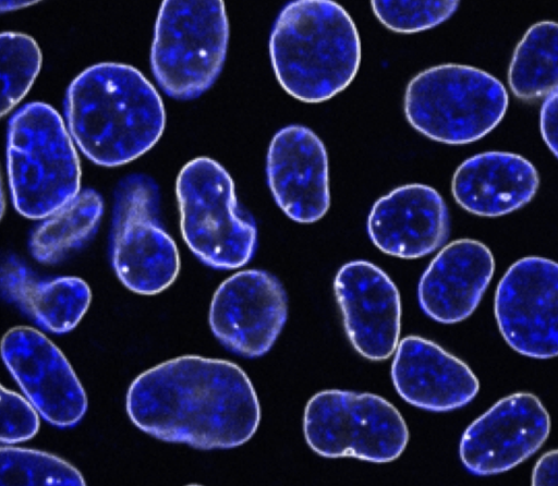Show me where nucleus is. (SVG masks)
Returning <instances> with one entry per match:
<instances>
[{
	"mask_svg": "<svg viewBox=\"0 0 558 486\" xmlns=\"http://www.w3.org/2000/svg\"><path fill=\"white\" fill-rule=\"evenodd\" d=\"M7 171L13 206L26 218H48L78 195V156L48 104H26L11 117Z\"/></svg>",
	"mask_w": 558,
	"mask_h": 486,
	"instance_id": "20e7f679",
	"label": "nucleus"
},
{
	"mask_svg": "<svg viewBox=\"0 0 558 486\" xmlns=\"http://www.w3.org/2000/svg\"><path fill=\"white\" fill-rule=\"evenodd\" d=\"M158 199L144 174L126 177L114 193L112 266L122 284L142 295L162 292L180 271L178 247L157 220Z\"/></svg>",
	"mask_w": 558,
	"mask_h": 486,
	"instance_id": "1a4fd4ad",
	"label": "nucleus"
},
{
	"mask_svg": "<svg viewBox=\"0 0 558 486\" xmlns=\"http://www.w3.org/2000/svg\"><path fill=\"white\" fill-rule=\"evenodd\" d=\"M104 210L100 195L84 190L49 216L32 234L29 248L39 263L50 264L85 242L97 229Z\"/></svg>",
	"mask_w": 558,
	"mask_h": 486,
	"instance_id": "4be33fe9",
	"label": "nucleus"
},
{
	"mask_svg": "<svg viewBox=\"0 0 558 486\" xmlns=\"http://www.w3.org/2000/svg\"><path fill=\"white\" fill-rule=\"evenodd\" d=\"M333 291L354 350L369 361L391 356L399 343L401 301L389 276L367 260H352L338 270Z\"/></svg>",
	"mask_w": 558,
	"mask_h": 486,
	"instance_id": "4468645a",
	"label": "nucleus"
},
{
	"mask_svg": "<svg viewBox=\"0 0 558 486\" xmlns=\"http://www.w3.org/2000/svg\"><path fill=\"white\" fill-rule=\"evenodd\" d=\"M1 293L53 333L74 329L92 301L90 289L83 279L66 276L40 281L13 257L2 264Z\"/></svg>",
	"mask_w": 558,
	"mask_h": 486,
	"instance_id": "aec40b11",
	"label": "nucleus"
},
{
	"mask_svg": "<svg viewBox=\"0 0 558 486\" xmlns=\"http://www.w3.org/2000/svg\"><path fill=\"white\" fill-rule=\"evenodd\" d=\"M288 316L281 282L259 269L241 270L217 288L209 307V326L231 352L244 357L266 354Z\"/></svg>",
	"mask_w": 558,
	"mask_h": 486,
	"instance_id": "9b49d317",
	"label": "nucleus"
},
{
	"mask_svg": "<svg viewBox=\"0 0 558 486\" xmlns=\"http://www.w3.org/2000/svg\"><path fill=\"white\" fill-rule=\"evenodd\" d=\"M550 432V417L531 392H515L498 400L464 430L459 453L475 475L511 470L534 454Z\"/></svg>",
	"mask_w": 558,
	"mask_h": 486,
	"instance_id": "ddd939ff",
	"label": "nucleus"
},
{
	"mask_svg": "<svg viewBox=\"0 0 558 486\" xmlns=\"http://www.w3.org/2000/svg\"><path fill=\"white\" fill-rule=\"evenodd\" d=\"M1 486H84L81 472L68 461L36 449L2 445Z\"/></svg>",
	"mask_w": 558,
	"mask_h": 486,
	"instance_id": "5701e85b",
	"label": "nucleus"
},
{
	"mask_svg": "<svg viewBox=\"0 0 558 486\" xmlns=\"http://www.w3.org/2000/svg\"><path fill=\"white\" fill-rule=\"evenodd\" d=\"M2 360L38 413L51 425H76L87 410L85 390L72 366L40 331L16 326L1 341Z\"/></svg>",
	"mask_w": 558,
	"mask_h": 486,
	"instance_id": "f8f14e48",
	"label": "nucleus"
},
{
	"mask_svg": "<svg viewBox=\"0 0 558 486\" xmlns=\"http://www.w3.org/2000/svg\"><path fill=\"white\" fill-rule=\"evenodd\" d=\"M508 84L523 101L546 97L558 87V23L538 22L525 32L513 51Z\"/></svg>",
	"mask_w": 558,
	"mask_h": 486,
	"instance_id": "412c9836",
	"label": "nucleus"
},
{
	"mask_svg": "<svg viewBox=\"0 0 558 486\" xmlns=\"http://www.w3.org/2000/svg\"><path fill=\"white\" fill-rule=\"evenodd\" d=\"M531 483L534 486H558V449L539 457L533 467Z\"/></svg>",
	"mask_w": 558,
	"mask_h": 486,
	"instance_id": "cd10ccee",
	"label": "nucleus"
},
{
	"mask_svg": "<svg viewBox=\"0 0 558 486\" xmlns=\"http://www.w3.org/2000/svg\"><path fill=\"white\" fill-rule=\"evenodd\" d=\"M2 445H14L33 438L39 429L36 408L29 400L1 385Z\"/></svg>",
	"mask_w": 558,
	"mask_h": 486,
	"instance_id": "a878e982",
	"label": "nucleus"
},
{
	"mask_svg": "<svg viewBox=\"0 0 558 486\" xmlns=\"http://www.w3.org/2000/svg\"><path fill=\"white\" fill-rule=\"evenodd\" d=\"M390 373L398 394L426 411L462 408L480 390L477 377L462 360L418 336L399 341Z\"/></svg>",
	"mask_w": 558,
	"mask_h": 486,
	"instance_id": "f3484780",
	"label": "nucleus"
},
{
	"mask_svg": "<svg viewBox=\"0 0 558 486\" xmlns=\"http://www.w3.org/2000/svg\"><path fill=\"white\" fill-rule=\"evenodd\" d=\"M303 433L324 458L351 457L386 463L404 451L409 430L397 408L369 392L323 390L306 403Z\"/></svg>",
	"mask_w": 558,
	"mask_h": 486,
	"instance_id": "6e6552de",
	"label": "nucleus"
},
{
	"mask_svg": "<svg viewBox=\"0 0 558 486\" xmlns=\"http://www.w3.org/2000/svg\"><path fill=\"white\" fill-rule=\"evenodd\" d=\"M376 19L388 29L413 34L433 28L448 20L458 1H372Z\"/></svg>",
	"mask_w": 558,
	"mask_h": 486,
	"instance_id": "393cba45",
	"label": "nucleus"
},
{
	"mask_svg": "<svg viewBox=\"0 0 558 486\" xmlns=\"http://www.w3.org/2000/svg\"><path fill=\"white\" fill-rule=\"evenodd\" d=\"M1 50V116L10 112L32 87L41 66L35 39L23 33L3 32Z\"/></svg>",
	"mask_w": 558,
	"mask_h": 486,
	"instance_id": "b1692460",
	"label": "nucleus"
},
{
	"mask_svg": "<svg viewBox=\"0 0 558 486\" xmlns=\"http://www.w3.org/2000/svg\"><path fill=\"white\" fill-rule=\"evenodd\" d=\"M539 178L524 157L486 151L464 160L454 171L451 192L457 204L480 217H499L527 204Z\"/></svg>",
	"mask_w": 558,
	"mask_h": 486,
	"instance_id": "6ab92c4d",
	"label": "nucleus"
},
{
	"mask_svg": "<svg viewBox=\"0 0 558 486\" xmlns=\"http://www.w3.org/2000/svg\"><path fill=\"white\" fill-rule=\"evenodd\" d=\"M70 134L81 151L104 167L125 165L162 135L166 112L151 83L134 66L102 62L80 73L65 96Z\"/></svg>",
	"mask_w": 558,
	"mask_h": 486,
	"instance_id": "f03ea898",
	"label": "nucleus"
},
{
	"mask_svg": "<svg viewBox=\"0 0 558 486\" xmlns=\"http://www.w3.org/2000/svg\"><path fill=\"white\" fill-rule=\"evenodd\" d=\"M228 41L223 1H163L150 50V66L159 87L179 100L197 98L219 76Z\"/></svg>",
	"mask_w": 558,
	"mask_h": 486,
	"instance_id": "423d86ee",
	"label": "nucleus"
},
{
	"mask_svg": "<svg viewBox=\"0 0 558 486\" xmlns=\"http://www.w3.org/2000/svg\"><path fill=\"white\" fill-rule=\"evenodd\" d=\"M266 174L272 197L287 217L313 223L326 215L330 206L327 150L311 129L292 124L274 135Z\"/></svg>",
	"mask_w": 558,
	"mask_h": 486,
	"instance_id": "2eb2a0df",
	"label": "nucleus"
},
{
	"mask_svg": "<svg viewBox=\"0 0 558 486\" xmlns=\"http://www.w3.org/2000/svg\"><path fill=\"white\" fill-rule=\"evenodd\" d=\"M494 308L499 331L515 352L558 356V263L537 256L513 263L497 285Z\"/></svg>",
	"mask_w": 558,
	"mask_h": 486,
	"instance_id": "9d476101",
	"label": "nucleus"
},
{
	"mask_svg": "<svg viewBox=\"0 0 558 486\" xmlns=\"http://www.w3.org/2000/svg\"><path fill=\"white\" fill-rule=\"evenodd\" d=\"M131 422L167 442L230 449L248 441L260 408L245 372L227 360L182 355L140 374L126 393Z\"/></svg>",
	"mask_w": 558,
	"mask_h": 486,
	"instance_id": "f257e3e1",
	"label": "nucleus"
},
{
	"mask_svg": "<svg viewBox=\"0 0 558 486\" xmlns=\"http://www.w3.org/2000/svg\"><path fill=\"white\" fill-rule=\"evenodd\" d=\"M357 28L330 0H299L280 11L269 38L274 73L283 90L305 104L324 102L344 90L361 63Z\"/></svg>",
	"mask_w": 558,
	"mask_h": 486,
	"instance_id": "7ed1b4c3",
	"label": "nucleus"
},
{
	"mask_svg": "<svg viewBox=\"0 0 558 486\" xmlns=\"http://www.w3.org/2000/svg\"><path fill=\"white\" fill-rule=\"evenodd\" d=\"M539 127L544 142L558 158V87L547 95L539 112Z\"/></svg>",
	"mask_w": 558,
	"mask_h": 486,
	"instance_id": "bb28decb",
	"label": "nucleus"
},
{
	"mask_svg": "<svg viewBox=\"0 0 558 486\" xmlns=\"http://www.w3.org/2000/svg\"><path fill=\"white\" fill-rule=\"evenodd\" d=\"M508 107L504 84L470 65L447 63L417 73L404 93V116L424 136L448 145L475 142L494 130Z\"/></svg>",
	"mask_w": 558,
	"mask_h": 486,
	"instance_id": "39448f33",
	"label": "nucleus"
},
{
	"mask_svg": "<svg viewBox=\"0 0 558 486\" xmlns=\"http://www.w3.org/2000/svg\"><path fill=\"white\" fill-rule=\"evenodd\" d=\"M180 228L189 248L206 265L236 269L253 257L257 232L236 211L234 183L214 159L197 157L178 174Z\"/></svg>",
	"mask_w": 558,
	"mask_h": 486,
	"instance_id": "0eeeda50",
	"label": "nucleus"
},
{
	"mask_svg": "<svg viewBox=\"0 0 558 486\" xmlns=\"http://www.w3.org/2000/svg\"><path fill=\"white\" fill-rule=\"evenodd\" d=\"M36 1H1V11H11L35 4Z\"/></svg>",
	"mask_w": 558,
	"mask_h": 486,
	"instance_id": "c85d7f7f",
	"label": "nucleus"
},
{
	"mask_svg": "<svg viewBox=\"0 0 558 486\" xmlns=\"http://www.w3.org/2000/svg\"><path fill=\"white\" fill-rule=\"evenodd\" d=\"M367 233L385 254L404 259L423 257L444 245L449 235L446 203L432 186L401 185L374 203Z\"/></svg>",
	"mask_w": 558,
	"mask_h": 486,
	"instance_id": "dca6fc26",
	"label": "nucleus"
},
{
	"mask_svg": "<svg viewBox=\"0 0 558 486\" xmlns=\"http://www.w3.org/2000/svg\"><path fill=\"white\" fill-rule=\"evenodd\" d=\"M494 270V256L484 243L452 241L437 253L420 279V307L435 321H462L477 307Z\"/></svg>",
	"mask_w": 558,
	"mask_h": 486,
	"instance_id": "a211bd4d",
	"label": "nucleus"
}]
</instances>
